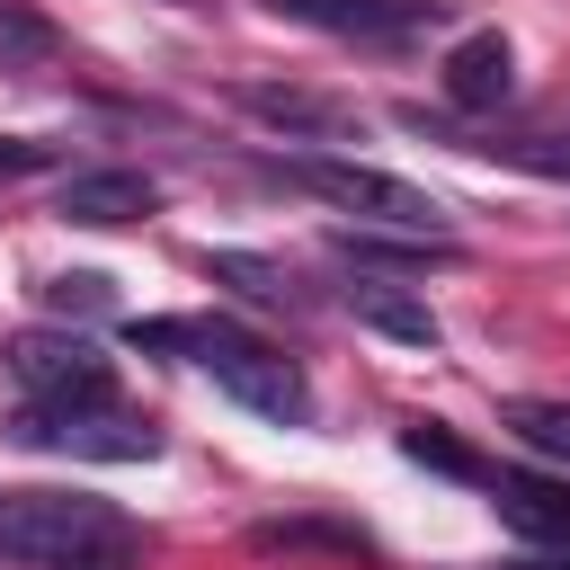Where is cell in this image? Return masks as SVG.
Instances as JSON below:
<instances>
[{
	"mask_svg": "<svg viewBox=\"0 0 570 570\" xmlns=\"http://www.w3.org/2000/svg\"><path fill=\"white\" fill-rule=\"evenodd\" d=\"M0 561H18V570H142V534L107 499L9 490L0 499Z\"/></svg>",
	"mask_w": 570,
	"mask_h": 570,
	"instance_id": "obj_1",
	"label": "cell"
},
{
	"mask_svg": "<svg viewBox=\"0 0 570 570\" xmlns=\"http://www.w3.org/2000/svg\"><path fill=\"white\" fill-rule=\"evenodd\" d=\"M134 347H187V356H196L240 410L285 419V428L312 419V383H303V365H294L285 347L249 338L240 321H134Z\"/></svg>",
	"mask_w": 570,
	"mask_h": 570,
	"instance_id": "obj_2",
	"label": "cell"
},
{
	"mask_svg": "<svg viewBox=\"0 0 570 570\" xmlns=\"http://www.w3.org/2000/svg\"><path fill=\"white\" fill-rule=\"evenodd\" d=\"M294 187H312L321 205L356 214V232H401V240H454L445 232V205L392 169H365V160H294Z\"/></svg>",
	"mask_w": 570,
	"mask_h": 570,
	"instance_id": "obj_3",
	"label": "cell"
},
{
	"mask_svg": "<svg viewBox=\"0 0 570 570\" xmlns=\"http://www.w3.org/2000/svg\"><path fill=\"white\" fill-rule=\"evenodd\" d=\"M9 374H18L27 410H107L116 401V365L80 330H18L9 338Z\"/></svg>",
	"mask_w": 570,
	"mask_h": 570,
	"instance_id": "obj_4",
	"label": "cell"
},
{
	"mask_svg": "<svg viewBox=\"0 0 570 570\" xmlns=\"http://www.w3.org/2000/svg\"><path fill=\"white\" fill-rule=\"evenodd\" d=\"M27 445H53V454H89V463H142L160 454V436L125 410H18L9 419Z\"/></svg>",
	"mask_w": 570,
	"mask_h": 570,
	"instance_id": "obj_5",
	"label": "cell"
},
{
	"mask_svg": "<svg viewBox=\"0 0 570 570\" xmlns=\"http://www.w3.org/2000/svg\"><path fill=\"white\" fill-rule=\"evenodd\" d=\"M276 9L303 27L356 36V45H401V36H428L445 18V0H276Z\"/></svg>",
	"mask_w": 570,
	"mask_h": 570,
	"instance_id": "obj_6",
	"label": "cell"
},
{
	"mask_svg": "<svg viewBox=\"0 0 570 570\" xmlns=\"http://www.w3.org/2000/svg\"><path fill=\"white\" fill-rule=\"evenodd\" d=\"M240 107H249L258 125H276V134H303V142H356V134H365V125H356V107H347V98H321V89L249 80V89H240Z\"/></svg>",
	"mask_w": 570,
	"mask_h": 570,
	"instance_id": "obj_7",
	"label": "cell"
},
{
	"mask_svg": "<svg viewBox=\"0 0 570 570\" xmlns=\"http://www.w3.org/2000/svg\"><path fill=\"white\" fill-rule=\"evenodd\" d=\"M160 196H151V178L142 169H71L62 178V196H53V214L62 223H89V232H116V223H142Z\"/></svg>",
	"mask_w": 570,
	"mask_h": 570,
	"instance_id": "obj_8",
	"label": "cell"
},
{
	"mask_svg": "<svg viewBox=\"0 0 570 570\" xmlns=\"http://www.w3.org/2000/svg\"><path fill=\"white\" fill-rule=\"evenodd\" d=\"M401 125L428 134V142H454V151H490V160L534 169V178H570V142H561V134H454V125L428 116V107H401Z\"/></svg>",
	"mask_w": 570,
	"mask_h": 570,
	"instance_id": "obj_9",
	"label": "cell"
},
{
	"mask_svg": "<svg viewBox=\"0 0 570 570\" xmlns=\"http://www.w3.org/2000/svg\"><path fill=\"white\" fill-rule=\"evenodd\" d=\"M490 499L525 543H570V472H499Z\"/></svg>",
	"mask_w": 570,
	"mask_h": 570,
	"instance_id": "obj_10",
	"label": "cell"
},
{
	"mask_svg": "<svg viewBox=\"0 0 570 570\" xmlns=\"http://www.w3.org/2000/svg\"><path fill=\"white\" fill-rule=\"evenodd\" d=\"M517 89V53H508V36L499 27H472L454 53H445V98L454 107H499Z\"/></svg>",
	"mask_w": 570,
	"mask_h": 570,
	"instance_id": "obj_11",
	"label": "cell"
},
{
	"mask_svg": "<svg viewBox=\"0 0 570 570\" xmlns=\"http://www.w3.org/2000/svg\"><path fill=\"white\" fill-rule=\"evenodd\" d=\"M330 249L365 276V267H392V276H428L454 258V240H401V232H330Z\"/></svg>",
	"mask_w": 570,
	"mask_h": 570,
	"instance_id": "obj_12",
	"label": "cell"
},
{
	"mask_svg": "<svg viewBox=\"0 0 570 570\" xmlns=\"http://www.w3.org/2000/svg\"><path fill=\"white\" fill-rule=\"evenodd\" d=\"M347 312H356L365 330H383V338H410V347H436V338H445L436 312L410 303V294H392V285H347Z\"/></svg>",
	"mask_w": 570,
	"mask_h": 570,
	"instance_id": "obj_13",
	"label": "cell"
},
{
	"mask_svg": "<svg viewBox=\"0 0 570 570\" xmlns=\"http://www.w3.org/2000/svg\"><path fill=\"white\" fill-rule=\"evenodd\" d=\"M205 276L232 285L240 303H294V267L285 258H258V249H205Z\"/></svg>",
	"mask_w": 570,
	"mask_h": 570,
	"instance_id": "obj_14",
	"label": "cell"
},
{
	"mask_svg": "<svg viewBox=\"0 0 570 570\" xmlns=\"http://www.w3.org/2000/svg\"><path fill=\"white\" fill-rule=\"evenodd\" d=\"M508 428H517L534 454H552V463L570 472V401H508Z\"/></svg>",
	"mask_w": 570,
	"mask_h": 570,
	"instance_id": "obj_15",
	"label": "cell"
},
{
	"mask_svg": "<svg viewBox=\"0 0 570 570\" xmlns=\"http://www.w3.org/2000/svg\"><path fill=\"white\" fill-rule=\"evenodd\" d=\"M258 552H338V561H365V534H347V525H258Z\"/></svg>",
	"mask_w": 570,
	"mask_h": 570,
	"instance_id": "obj_16",
	"label": "cell"
},
{
	"mask_svg": "<svg viewBox=\"0 0 570 570\" xmlns=\"http://www.w3.org/2000/svg\"><path fill=\"white\" fill-rule=\"evenodd\" d=\"M401 454H410V463H436V472H454V481H481V463H472V454H463L445 428H428V419L401 436Z\"/></svg>",
	"mask_w": 570,
	"mask_h": 570,
	"instance_id": "obj_17",
	"label": "cell"
},
{
	"mask_svg": "<svg viewBox=\"0 0 570 570\" xmlns=\"http://www.w3.org/2000/svg\"><path fill=\"white\" fill-rule=\"evenodd\" d=\"M45 303H53L62 321H89V312H107V276H89V267H80V276H53Z\"/></svg>",
	"mask_w": 570,
	"mask_h": 570,
	"instance_id": "obj_18",
	"label": "cell"
},
{
	"mask_svg": "<svg viewBox=\"0 0 570 570\" xmlns=\"http://www.w3.org/2000/svg\"><path fill=\"white\" fill-rule=\"evenodd\" d=\"M53 36H45V18H27L18 0H0V62H27V53H45Z\"/></svg>",
	"mask_w": 570,
	"mask_h": 570,
	"instance_id": "obj_19",
	"label": "cell"
},
{
	"mask_svg": "<svg viewBox=\"0 0 570 570\" xmlns=\"http://www.w3.org/2000/svg\"><path fill=\"white\" fill-rule=\"evenodd\" d=\"M36 169H53V142H27V134H0V187H9V178H36Z\"/></svg>",
	"mask_w": 570,
	"mask_h": 570,
	"instance_id": "obj_20",
	"label": "cell"
}]
</instances>
